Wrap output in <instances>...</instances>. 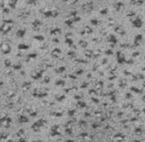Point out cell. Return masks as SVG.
I'll use <instances>...</instances> for the list:
<instances>
[{"mask_svg": "<svg viewBox=\"0 0 145 142\" xmlns=\"http://www.w3.org/2000/svg\"><path fill=\"white\" fill-rule=\"evenodd\" d=\"M44 122V120H40V121H37V122H35V123L33 124L32 128H33L34 130H37V129H39V128H40V127H41V124H43Z\"/></svg>", "mask_w": 145, "mask_h": 142, "instance_id": "6da1fadb", "label": "cell"}, {"mask_svg": "<svg viewBox=\"0 0 145 142\" xmlns=\"http://www.w3.org/2000/svg\"><path fill=\"white\" fill-rule=\"evenodd\" d=\"M20 142H26V141H25V139L23 138V139H20Z\"/></svg>", "mask_w": 145, "mask_h": 142, "instance_id": "3957f363", "label": "cell"}, {"mask_svg": "<svg viewBox=\"0 0 145 142\" xmlns=\"http://www.w3.org/2000/svg\"><path fill=\"white\" fill-rule=\"evenodd\" d=\"M19 120L21 121V122H27V121H28V119L26 118L25 116H20V119Z\"/></svg>", "mask_w": 145, "mask_h": 142, "instance_id": "7a4b0ae2", "label": "cell"}, {"mask_svg": "<svg viewBox=\"0 0 145 142\" xmlns=\"http://www.w3.org/2000/svg\"><path fill=\"white\" fill-rule=\"evenodd\" d=\"M34 142H41L40 140H36V141H34Z\"/></svg>", "mask_w": 145, "mask_h": 142, "instance_id": "277c9868", "label": "cell"}]
</instances>
